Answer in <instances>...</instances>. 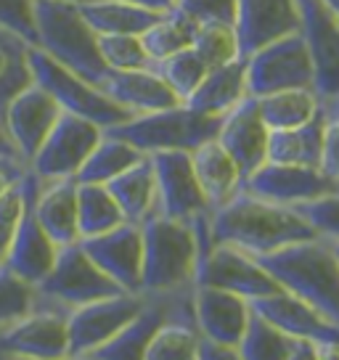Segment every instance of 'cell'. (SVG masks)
Returning a JSON list of instances; mask_svg holds the SVG:
<instances>
[{
  "mask_svg": "<svg viewBox=\"0 0 339 360\" xmlns=\"http://www.w3.org/2000/svg\"><path fill=\"white\" fill-rule=\"evenodd\" d=\"M316 236L310 223L294 207L257 199L244 188L220 210L210 212L212 244H231L252 257L271 255L276 249Z\"/></svg>",
  "mask_w": 339,
  "mask_h": 360,
  "instance_id": "obj_1",
  "label": "cell"
},
{
  "mask_svg": "<svg viewBox=\"0 0 339 360\" xmlns=\"http://www.w3.org/2000/svg\"><path fill=\"white\" fill-rule=\"evenodd\" d=\"M255 259L283 292L300 297L339 326V262L326 238H307Z\"/></svg>",
  "mask_w": 339,
  "mask_h": 360,
  "instance_id": "obj_2",
  "label": "cell"
},
{
  "mask_svg": "<svg viewBox=\"0 0 339 360\" xmlns=\"http://www.w3.org/2000/svg\"><path fill=\"white\" fill-rule=\"evenodd\" d=\"M143 233V294H172L191 289L199 262V238L193 223L154 214L141 223Z\"/></svg>",
  "mask_w": 339,
  "mask_h": 360,
  "instance_id": "obj_3",
  "label": "cell"
},
{
  "mask_svg": "<svg viewBox=\"0 0 339 360\" xmlns=\"http://www.w3.org/2000/svg\"><path fill=\"white\" fill-rule=\"evenodd\" d=\"M34 48L77 72L79 77L101 82L109 72L98 53V40L91 24L79 13L77 3L69 0H34Z\"/></svg>",
  "mask_w": 339,
  "mask_h": 360,
  "instance_id": "obj_4",
  "label": "cell"
},
{
  "mask_svg": "<svg viewBox=\"0 0 339 360\" xmlns=\"http://www.w3.org/2000/svg\"><path fill=\"white\" fill-rule=\"evenodd\" d=\"M217 130H220V117L199 114L186 103H178L162 112L136 114L127 122L109 127L106 133L127 141L141 154H157V151H193L217 138Z\"/></svg>",
  "mask_w": 339,
  "mask_h": 360,
  "instance_id": "obj_5",
  "label": "cell"
},
{
  "mask_svg": "<svg viewBox=\"0 0 339 360\" xmlns=\"http://www.w3.org/2000/svg\"><path fill=\"white\" fill-rule=\"evenodd\" d=\"M30 67H32V82H37L48 96L58 103V109L75 117H82L88 122L98 124L101 130L117 127L127 122L133 114L114 103L96 82L79 77L77 72L61 67L58 61L46 56L43 51H30Z\"/></svg>",
  "mask_w": 339,
  "mask_h": 360,
  "instance_id": "obj_6",
  "label": "cell"
},
{
  "mask_svg": "<svg viewBox=\"0 0 339 360\" xmlns=\"http://www.w3.org/2000/svg\"><path fill=\"white\" fill-rule=\"evenodd\" d=\"M34 289H37V302L53 304L67 313L75 307L96 302V300H106V297L124 292L85 255L79 241L58 247L53 268Z\"/></svg>",
  "mask_w": 339,
  "mask_h": 360,
  "instance_id": "obj_7",
  "label": "cell"
},
{
  "mask_svg": "<svg viewBox=\"0 0 339 360\" xmlns=\"http://www.w3.org/2000/svg\"><path fill=\"white\" fill-rule=\"evenodd\" d=\"M300 34L313 67V93L326 120L339 117V22L321 0H297Z\"/></svg>",
  "mask_w": 339,
  "mask_h": 360,
  "instance_id": "obj_8",
  "label": "cell"
},
{
  "mask_svg": "<svg viewBox=\"0 0 339 360\" xmlns=\"http://www.w3.org/2000/svg\"><path fill=\"white\" fill-rule=\"evenodd\" d=\"M244 67H247V93L255 98L279 90L313 88V67L300 32L262 45L260 51L244 58Z\"/></svg>",
  "mask_w": 339,
  "mask_h": 360,
  "instance_id": "obj_9",
  "label": "cell"
},
{
  "mask_svg": "<svg viewBox=\"0 0 339 360\" xmlns=\"http://www.w3.org/2000/svg\"><path fill=\"white\" fill-rule=\"evenodd\" d=\"M103 130L98 124L88 122L82 117L61 112L56 124L51 127L43 146L37 148L32 162L27 165L37 180H69L79 172L85 159L91 157L96 143L101 141Z\"/></svg>",
  "mask_w": 339,
  "mask_h": 360,
  "instance_id": "obj_10",
  "label": "cell"
},
{
  "mask_svg": "<svg viewBox=\"0 0 339 360\" xmlns=\"http://www.w3.org/2000/svg\"><path fill=\"white\" fill-rule=\"evenodd\" d=\"M67 310L34 304L11 326L0 328V355L8 360H58L69 355Z\"/></svg>",
  "mask_w": 339,
  "mask_h": 360,
  "instance_id": "obj_11",
  "label": "cell"
},
{
  "mask_svg": "<svg viewBox=\"0 0 339 360\" xmlns=\"http://www.w3.org/2000/svg\"><path fill=\"white\" fill-rule=\"evenodd\" d=\"M143 304H146V294L122 292L69 310V355H91L93 349L106 345L114 334H120L143 310Z\"/></svg>",
  "mask_w": 339,
  "mask_h": 360,
  "instance_id": "obj_12",
  "label": "cell"
},
{
  "mask_svg": "<svg viewBox=\"0 0 339 360\" xmlns=\"http://www.w3.org/2000/svg\"><path fill=\"white\" fill-rule=\"evenodd\" d=\"M193 286H215L238 294L249 302L281 289L257 259L231 244H212L204 252L196 262Z\"/></svg>",
  "mask_w": 339,
  "mask_h": 360,
  "instance_id": "obj_13",
  "label": "cell"
},
{
  "mask_svg": "<svg viewBox=\"0 0 339 360\" xmlns=\"http://www.w3.org/2000/svg\"><path fill=\"white\" fill-rule=\"evenodd\" d=\"M241 188L257 199L283 204V207H297V204L313 202V199L339 191L337 183L321 167L279 165V162L260 165L249 178H244Z\"/></svg>",
  "mask_w": 339,
  "mask_h": 360,
  "instance_id": "obj_14",
  "label": "cell"
},
{
  "mask_svg": "<svg viewBox=\"0 0 339 360\" xmlns=\"http://www.w3.org/2000/svg\"><path fill=\"white\" fill-rule=\"evenodd\" d=\"M148 157L157 178L159 214L186 223L210 214V204L204 199L202 186L193 172L191 151H157Z\"/></svg>",
  "mask_w": 339,
  "mask_h": 360,
  "instance_id": "obj_15",
  "label": "cell"
},
{
  "mask_svg": "<svg viewBox=\"0 0 339 360\" xmlns=\"http://www.w3.org/2000/svg\"><path fill=\"white\" fill-rule=\"evenodd\" d=\"M37 183L40 180L27 169V175L22 180L24 207L22 214H19V223H16V231H13L6 262H3L11 273H16L19 278H24L32 286H37L51 273L58 255V247L53 244V238L48 236L46 231H43V225L37 223V217H34L32 196L37 191Z\"/></svg>",
  "mask_w": 339,
  "mask_h": 360,
  "instance_id": "obj_16",
  "label": "cell"
},
{
  "mask_svg": "<svg viewBox=\"0 0 339 360\" xmlns=\"http://www.w3.org/2000/svg\"><path fill=\"white\" fill-rule=\"evenodd\" d=\"M79 247L124 292H141L143 273V233L141 225L122 223L101 236L79 238Z\"/></svg>",
  "mask_w": 339,
  "mask_h": 360,
  "instance_id": "obj_17",
  "label": "cell"
},
{
  "mask_svg": "<svg viewBox=\"0 0 339 360\" xmlns=\"http://www.w3.org/2000/svg\"><path fill=\"white\" fill-rule=\"evenodd\" d=\"M58 114H61L58 103L37 82H32L30 88L22 90L8 103V109L3 112L0 122H3L6 133L11 138L16 157L22 159L24 165H30L32 157L37 154V148L43 146L51 127L56 124Z\"/></svg>",
  "mask_w": 339,
  "mask_h": 360,
  "instance_id": "obj_18",
  "label": "cell"
},
{
  "mask_svg": "<svg viewBox=\"0 0 339 360\" xmlns=\"http://www.w3.org/2000/svg\"><path fill=\"white\" fill-rule=\"evenodd\" d=\"M234 32L238 43V58L252 56L262 45L279 37L300 32L297 0H236Z\"/></svg>",
  "mask_w": 339,
  "mask_h": 360,
  "instance_id": "obj_19",
  "label": "cell"
},
{
  "mask_svg": "<svg viewBox=\"0 0 339 360\" xmlns=\"http://www.w3.org/2000/svg\"><path fill=\"white\" fill-rule=\"evenodd\" d=\"M268 135L257 109V98L247 96L238 101L228 114L220 117V130H217V143L226 148V154L236 162L241 178H249L255 169L268 162Z\"/></svg>",
  "mask_w": 339,
  "mask_h": 360,
  "instance_id": "obj_20",
  "label": "cell"
},
{
  "mask_svg": "<svg viewBox=\"0 0 339 360\" xmlns=\"http://www.w3.org/2000/svg\"><path fill=\"white\" fill-rule=\"evenodd\" d=\"M249 315L252 304L244 297L215 286H193V326L207 342L236 347L247 331Z\"/></svg>",
  "mask_w": 339,
  "mask_h": 360,
  "instance_id": "obj_21",
  "label": "cell"
},
{
  "mask_svg": "<svg viewBox=\"0 0 339 360\" xmlns=\"http://www.w3.org/2000/svg\"><path fill=\"white\" fill-rule=\"evenodd\" d=\"M252 310L262 315L268 323L281 328L286 337L292 339H310L316 345H328V342H339V326L331 323L326 315H321L316 307H310L294 294L279 292L252 300Z\"/></svg>",
  "mask_w": 339,
  "mask_h": 360,
  "instance_id": "obj_22",
  "label": "cell"
},
{
  "mask_svg": "<svg viewBox=\"0 0 339 360\" xmlns=\"http://www.w3.org/2000/svg\"><path fill=\"white\" fill-rule=\"evenodd\" d=\"M98 88L112 98L114 103H120L122 109L133 114H151L162 112L170 106L183 103L165 79L159 77L151 67L146 69H124V72H114L109 69L103 79L98 82Z\"/></svg>",
  "mask_w": 339,
  "mask_h": 360,
  "instance_id": "obj_23",
  "label": "cell"
},
{
  "mask_svg": "<svg viewBox=\"0 0 339 360\" xmlns=\"http://www.w3.org/2000/svg\"><path fill=\"white\" fill-rule=\"evenodd\" d=\"M32 210L37 223L43 225L56 247L77 244V180H48L37 183L32 196Z\"/></svg>",
  "mask_w": 339,
  "mask_h": 360,
  "instance_id": "obj_24",
  "label": "cell"
},
{
  "mask_svg": "<svg viewBox=\"0 0 339 360\" xmlns=\"http://www.w3.org/2000/svg\"><path fill=\"white\" fill-rule=\"evenodd\" d=\"M247 96V67H244V58H236L223 67L207 69L204 79L183 103L199 114L223 117Z\"/></svg>",
  "mask_w": 339,
  "mask_h": 360,
  "instance_id": "obj_25",
  "label": "cell"
},
{
  "mask_svg": "<svg viewBox=\"0 0 339 360\" xmlns=\"http://www.w3.org/2000/svg\"><path fill=\"white\" fill-rule=\"evenodd\" d=\"M193 172L196 180L202 186V193L207 204H210V212L220 210L226 202H231L238 191H241V172H238L236 162L228 157L226 148L217 143L215 138L202 143L199 148L191 151Z\"/></svg>",
  "mask_w": 339,
  "mask_h": 360,
  "instance_id": "obj_26",
  "label": "cell"
},
{
  "mask_svg": "<svg viewBox=\"0 0 339 360\" xmlns=\"http://www.w3.org/2000/svg\"><path fill=\"white\" fill-rule=\"evenodd\" d=\"M109 193L114 196L117 207L122 210V217L127 223H146L148 217L159 214L157 204V178L151 167V157L138 159L130 169H124L122 175L106 183Z\"/></svg>",
  "mask_w": 339,
  "mask_h": 360,
  "instance_id": "obj_27",
  "label": "cell"
},
{
  "mask_svg": "<svg viewBox=\"0 0 339 360\" xmlns=\"http://www.w3.org/2000/svg\"><path fill=\"white\" fill-rule=\"evenodd\" d=\"M324 130H326L324 112H318L310 122L300 124V127L271 130V135H268V162L321 167Z\"/></svg>",
  "mask_w": 339,
  "mask_h": 360,
  "instance_id": "obj_28",
  "label": "cell"
},
{
  "mask_svg": "<svg viewBox=\"0 0 339 360\" xmlns=\"http://www.w3.org/2000/svg\"><path fill=\"white\" fill-rule=\"evenodd\" d=\"M77 6L96 34H141L159 19V13L124 0H88Z\"/></svg>",
  "mask_w": 339,
  "mask_h": 360,
  "instance_id": "obj_29",
  "label": "cell"
},
{
  "mask_svg": "<svg viewBox=\"0 0 339 360\" xmlns=\"http://www.w3.org/2000/svg\"><path fill=\"white\" fill-rule=\"evenodd\" d=\"M257 109L268 130H289L310 122L321 112V103L313 88H292L257 98Z\"/></svg>",
  "mask_w": 339,
  "mask_h": 360,
  "instance_id": "obj_30",
  "label": "cell"
},
{
  "mask_svg": "<svg viewBox=\"0 0 339 360\" xmlns=\"http://www.w3.org/2000/svg\"><path fill=\"white\" fill-rule=\"evenodd\" d=\"M199 24L193 22L188 13H183L178 6L167 13H159V19L151 27H146L141 37V45L146 51V56L151 64H157L162 58L178 53L183 48H191L193 34H196Z\"/></svg>",
  "mask_w": 339,
  "mask_h": 360,
  "instance_id": "obj_31",
  "label": "cell"
},
{
  "mask_svg": "<svg viewBox=\"0 0 339 360\" xmlns=\"http://www.w3.org/2000/svg\"><path fill=\"white\" fill-rule=\"evenodd\" d=\"M146 154H141L136 146H130L127 141L117 138V135L103 130L101 141L96 143V148L91 151V157L85 159V165L79 167V172L75 175L77 183H101L106 186L109 180H114L117 175H122L124 169H130L138 159H143Z\"/></svg>",
  "mask_w": 339,
  "mask_h": 360,
  "instance_id": "obj_32",
  "label": "cell"
},
{
  "mask_svg": "<svg viewBox=\"0 0 339 360\" xmlns=\"http://www.w3.org/2000/svg\"><path fill=\"white\" fill-rule=\"evenodd\" d=\"M127 223L114 196L101 183H77V231L79 238L101 236Z\"/></svg>",
  "mask_w": 339,
  "mask_h": 360,
  "instance_id": "obj_33",
  "label": "cell"
},
{
  "mask_svg": "<svg viewBox=\"0 0 339 360\" xmlns=\"http://www.w3.org/2000/svg\"><path fill=\"white\" fill-rule=\"evenodd\" d=\"M30 51L32 45L24 37L0 27V117L22 90L32 85Z\"/></svg>",
  "mask_w": 339,
  "mask_h": 360,
  "instance_id": "obj_34",
  "label": "cell"
},
{
  "mask_svg": "<svg viewBox=\"0 0 339 360\" xmlns=\"http://www.w3.org/2000/svg\"><path fill=\"white\" fill-rule=\"evenodd\" d=\"M292 345V337H286L281 328H276L252 310L247 331L236 345V352L241 355V360H286Z\"/></svg>",
  "mask_w": 339,
  "mask_h": 360,
  "instance_id": "obj_35",
  "label": "cell"
},
{
  "mask_svg": "<svg viewBox=\"0 0 339 360\" xmlns=\"http://www.w3.org/2000/svg\"><path fill=\"white\" fill-rule=\"evenodd\" d=\"M199 345H202V337L193 323L165 321L148 342L146 360H196Z\"/></svg>",
  "mask_w": 339,
  "mask_h": 360,
  "instance_id": "obj_36",
  "label": "cell"
},
{
  "mask_svg": "<svg viewBox=\"0 0 339 360\" xmlns=\"http://www.w3.org/2000/svg\"><path fill=\"white\" fill-rule=\"evenodd\" d=\"M151 69L167 82L170 90H172L181 101H186L193 90H196V85L204 79V75H207L210 67L199 58V53H196L193 48H183L178 53H172V56L162 58L157 64H151Z\"/></svg>",
  "mask_w": 339,
  "mask_h": 360,
  "instance_id": "obj_37",
  "label": "cell"
},
{
  "mask_svg": "<svg viewBox=\"0 0 339 360\" xmlns=\"http://www.w3.org/2000/svg\"><path fill=\"white\" fill-rule=\"evenodd\" d=\"M191 48L199 53L204 64L210 69L223 67L228 61L238 58V43L234 24H220V22H207L196 27Z\"/></svg>",
  "mask_w": 339,
  "mask_h": 360,
  "instance_id": "obj_38",
  "label": "cell"
},
{
  "mask_svg": "<svg viewBox=\"0 0 339 360\" xmlns=\"http://www.w3.org/2000/svg\"><path fill=\"white\" fill-rule=\"evenodd\" d=\"M37 304V289L0 265V328L11 326Z\"/></svg>",
  "mask_w": 339,
  "mask_h": 360,
  "instance_id": "obj_39",
  "label": "cell"
},
{
  "mask_svg": "<svg viewBox=\"0 0 339 360\" xmlns=\"http://www.w3.org/2000/svg\"><path fill=\"white\" fill-rule=\"evenodd\" d=\"M96 40H98V53L106 69L124 72V69L151 67L138 34H96Z\"/></svg>",
  "mask_w": 339,
  "mask_h": 360,
  "instance_id": "obj_40",
  "label": "cell"
},
{
  "mask_svg": "<svg viewBox=\"0 0 339 360\" xmlns=\"http://www.w3.org/2000/svg\"><path fill=\"white\" fill-rule=\"evenodd\" d=\"M294 210L305 217L321 238H326V241H337L339 238V191L313 199V202L297 204Z\"/></svg>",
  "mask_w": 339,
  "mask_h": 360,
  "instance_id": "obj_41",
  "label": "cell"
},
{
  "mask_svg": "<svg viewBox=\"0 0 339 360\" xmlns=\"http://www.w3.org/2000/svg\"><path fill=\"white\" fill-rule=\"evenodd\" d=\"M0 27L24 37L34 48V0H0Z\"/></svg>",
  "mask_w": 339,
  "mask_h": 360,
  "instance_id": "obj_42",
  "label": "cell"
},
{
  "mask_svg": "<svg viewBox=\"0 0 339 360\" xmlns=\"http://www.w3.org/2000/svg\"><path fill=\"white\" fill-rule=\"evenodd\" d=\"M178 8L183 13H188L196 24H207V22L234 24L236 0H178Z\"/></svg>",
  "mask_w": 339,
  "mask_h": 360,
  "instance_id": "obj_43",
  "label": "cell"
},
{
  "mask_svg": "<svg viewBox=\"0 0 339 360\" xmlns=\"http://www.w3.org/2000/svg\"><path fill=\"white\" fill-rule=\"evenodd\" d=\"M22 207H24V188L22 183H19L11 193H6L0 199V265L6 262V255H8V247H11V238H13V231H16V223H19Z\"/></svg>",
  "mask_w": 339,
  "mask_h": 360,
  "instance_id": "obj_44",
  "label": "cell"
},
{
  "mask_svg": "<svg viewBox=\"0 0 339 360\" xmlns=\"http://www.w3.org/2000/svg\"><path fill=\"white\" fill-rule=\"evenodd\" d=\"M321 169L339 186V117L326 120L324 151H321Z\"/></svg>",
  "mask_w": 339,
  "mask_h": 360,
  "instance_id": "obj_45",
  "label": "cell"
},
{
  "mask_svg": "<svg viewBox=\"0 0 339 360\" xmlns=\"http://www.w3.org/2000/svg\"><path fill=\"white\" fill-rule=\"evenodd\" d=\"M27 165H24L22 159L16 157H3L0 154V199L6 196V193H11L19 183L24 180L27 175Z\"/></svg>",
  "mask_w": 339,
  "mask_h": 360,
  "instance_id": "obj_46",
  "label": "cell"
},
{
  "mask_svg": "<svg viewBox=\"0 0 339 360\" xmlns=\"http://www.w3.org/2000/svg\"><path fill=\"white\" fill-rule=\"evenodd\" d=\"M196 360H241V355L236 352V347H226V345H215V342L202 339Z\"/></svg>",
  "mask_w": 339,
  "mask_h": 360,
  "instance_id": "obj_47",
  "label": "cell"
},
{
  "mask_svg": "<svg viewBox=\"0 0 339 360\" xmlns=\"http://www.w3.org/2000/svg\"><path fill=\"white\" fill-rule=\"evenodd\" d=\"M286 360H318V345L310 339H294Z\"/></svg>",
  "mask_w": 339,
  "mask_h": 360,
  "instance_id": "obj_48",
  "label": "cell"
},
{
  "mask_svg": "<svg viewBox=\"0 0 339 360\" xmlns=\"http://www.w3.org/2000/svg\"><path fill=\"white\" fill-rule=\"evenodd\" d=\"M124 3H133L138 8H146L154 13H167L178 6V0H124Z\"/></svg>",
  "mask_w": 339,
  "mask_h": 360,
  "instance_id": "obj_49",
  "label": "cell"
},
{
  "mask_svg": "<svg viewBox=\"0 0 339 360\" xmlns=\"http://www.w3.org/2000/svg\"><path fill=\"white\" fill-rule=\"evenodd\" d=\"M318 360H339V342L318 345Z\"/></svg>",
  "mask_w": 339,
  "mask_h": 360,
  "instance_id": "obj_50",
  "label": "cell"
},
{
  "mask_svg": "<svg viewBox=\"0 0 339 360\" xmlns=\"http://www.w3.org/2000/svg\"><path fill=\"white\" fill-rule=\"evenodd\" d=\"M0 154H3V157H16V151H13L11 138H8V133H6V127H3V122H0ZM16 159H19V157H16Z\"/></svg>",
  "mask_w": 339,
  "mask_h": 360,
  "instance_id": "obj_51",
  "label": "cell"
},
{
  "mask_svg": "<svg viewBox=\"0 0 339 360\" xmlns=\"http://www.w3.org/2000/svg\"><path fill=\"white\" fill-rule=\"evenodd\" d=\"M321 3L326 6L328 11L334 13V19H337V22H339V0H321Z\"/></svg>",
  "mask_w": 339,
  "mask_h": 360,
  "instance_id": "obj_52",
  "label": "cell"
},
{
  "mask_svg": "<svg viewBox=\"0 0 339 360\" xmlns=\"http://www.w3.org/2000/svg\"><path fill=\"white\" fill-rule=\"evenodd\" d=\"M58 360H96L91 355H67V358H58Z\"/></svg>",
  "mask_w": 339,
  "mask_h": 360,
  "instance_id": "obj_53",
  "label": "cell"
},
{
  "mask_svg": "<svg viewBox=\"0 0 339 360\" xmlns=\"http://www.w3.org/2000/svg\"><path fill=\"white\" fill-rule=\"evenodd\" d=\"M328 247H331V252H334V257H337V262H339V238L337 241H328Z\"/></svg>",
  "mask_w": 339,
  "mask_h": 360,
  "instance_id": "obj_54",
  "label": "cell"
},
{
  "mask_svg": "<svg viewBox=\"0 0 339 360\" xmlns=\"http://www.w3.org/2000/svg\"><path fill=\"white\" fill-rule=\"evenodd\" d=\"M69 3H88V0H69Z\"/></svg>",
  "mask_w": 339,
  "mask_h": 360,
  "instance_id": "obj_55",
  "label": "cell"
},
{
  "mask_svg": "<svg viewBox=\"0 0 339 360\" xmlns=\"http://www.w3.org/2000/svg\"><path fill=\"white\" fill-rule=\"evenodd\" d=\"M0 360H8V358H3V355H0Z\"/></svg>",
  "mask_w": 339,
  "mask_h": 360,
  "instance_id": "obj_56",
  "label": "cell"
}]
</instances>
